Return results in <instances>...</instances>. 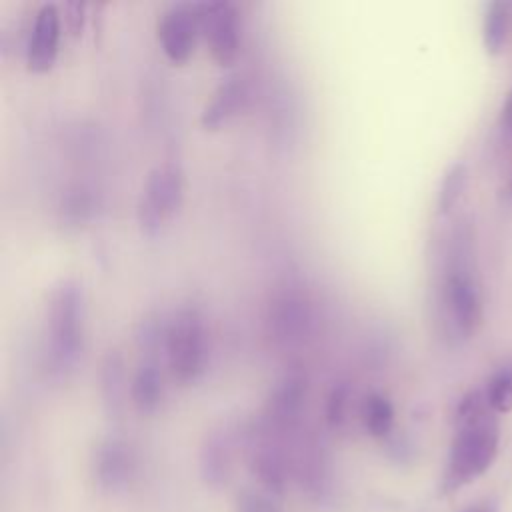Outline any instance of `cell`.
I'll return each instance as SVG.
<instances>
[{
	"mask_svg": "<svg viewBox=\"0 0 512 512\" xmlns=\"http://www.w3.org/2000/svg\"><path fill=\"white\" fill-rule=\"evenodd\" d=\"M500 428L484 390H470L456 408V432L448 450L442 490L454 492L480 478L498 454Z\"/></svg>",
	"mask_w": 512,
	"mask_h": 512,
	"instance_id": "obj_1",
	"label": "cell"
},
{
	"mask_svg": "<svg viewBox=\"0 0 512 512\" xmlns=\"http://www.w3.org/2000/svg\"><path fill=\"white\" fill-rule=\"evenodd\" d=\"M438 310L444 336L452 342L472 338L482 322V296L472 266L468 226L452 230L438 286Z\"/></svg>",
	"mask_w": 512,
	"mask_h": 512,
	"instance_id": "obj_2",
	"label": "cell"
},
{
	"mask_svg": "<svg viewBox=\"0 0 512 512\" xmlns=\"http://www.w3.org/2000/svg\"><path fill=\"white\" fill-rule=\"evenodd\" d=\"M86 300L82 286L72 278L58 280L44 310V368L54 382H66L84 352Z\"/></svg>",
	"mask_w": 512,
	"mask_h": 512,
	"instance_id": "obj_3",
	"label": "cell"
},
{
	"mask_svg": "<svg viewBox=\"0 0 512 512\" xmlns=\"http://www.w3.org/2000/svg\"><path fill=\"white\" fill-rule=\"evenodd\" d=\"M318 308L308 286L298 278L280 280L264 308V336L278 354L304 350L316 336Z\"/></svg>",
	"mask_w": 512,
	"mask_h": 512,
	"instance_id": "obj_4",
	"label": "cell"
},
{
	"mask_svg": "<svg viewBox=\"0 0 512 512\" xmlns=\"http://www.w3.org/2000/svg\"><path fill=\"white\" fill-rule=\"evenodd\" d=\"M164 364L168 376L180 386L196 384L206 374L210 328L198 306L184 304L166 320Z\"/></svg>",
	"mask_w": 512,
	"mask_h": 512,
	"instance_id": "obj_5",
	"label": "cell"
},
{
	"mask_svg": "<svg viewBox=\"0 0 512 512\" xmlns=\"http://www.w3.org/2000/svg\"><path fill=\"white\" fill-rule=\"evenodd\" d=\"M184 202V172L176 162L154 166L142 186L136 220L146 236H158L178 214Z\"/></svg>",
	"mask_w": 512,
	"mask_h": 512,
	"instance_id": "obj_6",
	"label": "cell"
},
{
	"mask_svg": "<svg viewBox=\"0 0 512 512\" xmlns=\"http://www.w3.org/2000/svg\"><path fill=\"white\" fill-rule=\"evenodd\" d=\"M308 400V378L300 368L284 372L268 392L260 422L278 438L294 436Z\"/></svg>",
	"mask_w": 512,
	"mask_h": 512,
	"instance_id": "obj_7",
	"label": "cell"
},
{
	"mask_svg": "<svg viewBox=\"0 0 512 512\" xmlns=\"http://www.w3.org/2000/svg\"><path fill=\"white\" fill-rule=\"evenodd\" d=\"M200 8V30L218 66H232L242 46V24L238 8L230 2H204Z\"/></svg>",
	"mask_w": 512,
	"mask_h": 512,
	"instance_id": "obj_8",
	"label": "cell"
},
{
	"mask_svg": "<svg viewBox=\"0 0 512 512\" xmlns=\"http://www.w3.org/2000/svg\"><path fill=\"white\" fill-rule=\"evenodd\" d=\"M292 472L302 494L316 506H326L334 498L332 464L326 448L312 436H300L294 456Z\"/></svg>",
	"mask_w": 512,
	"mask_h": 512,
	"instance_id": "obj_9",
	"label": "cell"
},
{
	"mask_svg": "<svg viewBox=\"0 0 512 512\" xmlns=\"http://www.w3.org/2000/svg\"><path fill=\"white\" fill-rule=\"evenodd\" d=\"M200 30L198 4H172L156 22V38L172 64H184L196 52Z\"/></svg>",
	"mask_w": 512,
	"mask_h": 512,
	"instance_id": "obj_10",
	"label": "cell"
},
{
	"mask_svg": "<svg viewBox=\"0 0 512 512\" xmlns=\"http://www.w3.org/2000/svg\"><path fill=\"white\" fill-rule=\"evenodd\" d=\"M138 470V460L132 446L118 438L108 436L100 440L92 454V478L100 492L116 496L126 492Z\"/></svg>",
	"mask_w": 512,
	"mask_h": 512,
	"instance_id": "obj_11",
	"label": "cell"
},
{
	"mask_svg": "<svg viewBox=\"0 0 512 512\" xmlns=\"http://www.w3.org/2000/svg\"><path fill=\"white\" fill-rule=\"evenodd\" d=\"M62 14L56 4H42L32 20L26 40V66L30 72H48L60 50Z\"/></svg>",
	"mask_w": 512,
	"mask_h": 512,
	"instance_id": "obj_12",
	"label": "cell"
},
{
	"mask_svg": "<svg viewBox=\"0 0 512 512\" xmlns=\"http://www.w3.org/2000/svg\"><path fill=\"white\" fill-rule=\"evenodd\" d=\"M250 90L248 82L240 76H230L222 80L216 90L206 100L200 112V124L204 130H220L232 122L248 104Z\"/></svg>",
	"mask_w": 512,
	"mask_h": 512,
	"instance_id": "obj_13",
	"label": "cell"
},
{
	"mask_svg": "<svg viewBox=\"0 0 512 512\" xmlns=\"http://www.w3.org/2000/svg\"><path fill=\"white\" fill-rule=\"evenodd\" d=\"M166 364L158 356H140V362L130 378V402L132 406L150 416L158 412L166 396Z\"/></svg>",
	"mask_w": 512,
	"mask_h": 512,
	"instance_id": "obj_14",
	"label": "cell"
},
{
	"mask_svg": "<svg viewBox=\"0 0 512 512\" xmlns=\"http://www.w3.org/2000/svg\"><path fill=\"white\" fill-rule=\"evenodd\" d=\"M232 454L234 440L226 428H214L204 436L198 452V472L206 486L218 490L230 480Z\"/></svg>",
	"mask_w": 512,
	"mask_h": 512,
	"instance_id": "obj_15",
	"label": "cell"
},
{
	"mask_svg": "<svg viewBox=\"0 0 512 512\" xmlns=\"http://www.w3.org/2000/svg\"><path fill=\"white\" fill-rule=\"evenodd\" d=\"M100 396L106 412L118 416L130 400V380L126 378V364L118 350H108L100 364Z\"/></svg>",
	"mask_w": 512,
	"mask_h": 512,
	"instance_id": "obj_16",
	"label": "cell"
},
{
	"mask_svg": "<svg viewBox=\"0 0 512 512\" xmlns=\"http://www.w3.org/2000/svg\"><path fill=\"white\" fill-rule=\"evenodd\" d=\"M98 208V192L86 180H76L66 186L60 200V218L68 226L86 224Z\"/></svg>",
	"mask_w": 512,
	"mask_h": 512,
	"instance_id": "obj_17",
	"label": "cell"
},
{
	"mask_svg": "<svg viewBox=\"0 0 512 512\" xmlns=\"http://www.w3.org/2000/svg\"><path fill=\"white\" fill-rule=\"evenodd\" d=\"M394 418H396L394 404L382 392H370L360 402V420H362L364 430L372 438L386 440L388 436H392Z\"/></svg>",
	"mask_w": 512,
	"mask_h": 512,
	"instance_id": "obj_18",
	"label": "cell"
},
{
	"mask_svg": "<svg viewBox=\"0 0 512 512\" xmlns=\"http://www.w3.org/2000/svg\"><path fill=\"white\" fill-rule=\"evenodd\" d=\"M508 38V4L488 2L482 20V42L490 56L502 54Z\"/></svg>",
	"mask_w": 512,
	"mask_h": 512,
	"instance_id": "obj_19",
	"label": "cell"
},
{
	"mask_svg": "<svg viewBox=\"0 0 512 512\" xmlns=\"http://www.w3.org/2000/svg\"><path fill=\"white\" fill-rule=\"evenodd\" d=\"M468 184V166L464 162H454L450 168L444 172L440 188H438V200L436 208L438 214L446 216L454 210V206L460 202L464 190Z\"/></svg>",
	"mask_w": 512,
	"mask_h": 512,
	"instance_id": "obj_20",
	"label": "cell"
},
{
	"mask_svg": "<svg viewBox=\"0 0 512 512\" xmlns=\"http://www.w3.org/2000/svg\"><path fill=\"white\" fill-rule=\"evenodd\" d=\"M484 394L496 414H508L512 410V360L492 372Z\"/></svg>",
	"mask_w": 512,
	"mask_h": 512,
	"instance_id": "obj_21",
	"label": "cell"
},
{
	"mask_svg": "<svg viewBox=\"0 0 512 512\" xmlns=\"http://www.w3.org/2000/svg\"><path fill=\"white\" fill-rule=\"evenodd\" d=\"M354 400V390L350 382H336L326 394L324 418L330 428H342L350 416V406Z\"/></svg>",
	"mask_w": 512,
	"mask_h": 512,
	"instance_id": "obj_22",
	"label": "cell"
},
{
	"mask_svg": "<svg viewBox=\"0 0 512 512\" xmlns=\"http://www.w3.org/2000/svg\"><path fill=\"white\" fill-rule=\"evenodd\" d=\"M236 512H282L278 500L266 492L244 488L236 494Z\"/></svg>",
	"mask_w": 512,
	"mask_h": 512,
	"instance_id": "obj_23",
	"label": "cell"
},
{
	"mask_svg": "<svg viewBox=\"0 0 512 512\" xmlns=\"http://www.w3.org/2000/svg\"><path fill=\"white\" fill-rule=\"evenodd\" d=\"M62 22L72 36H80L86 22V6L80 2H68L62 8Z\"/></svg>",
	"mask_w": 512,
	"mask_h": 512,
	"instance_id": "obj_24",
	"label": "cell"
},
{
	"mask_svg": "<svg viewBox=\"0 0 512 512\" xmlns=\"http://www.w3.org/2000/svg\"><path fill=\"white\" fill-rule=\"evenodd\" d=\"M500 130L506 138H512V88L508 90L500 110Z\"/></svg>",
	"mask_w": 512,
	"mask_h": 512,
	"instance_id": "obj_25",
	"label": "cell"
},
{
	"mask_svg": "<svg viewBox=\"0 0 512 512\" xmlns=\"http://www.w3.org/2000/svg\"><path fill=\"white\" fill-rule=\"evenodd\" d=\"M462 512H492V508L484 506V504H478V506H470V508H466Z\"/></svg>",
	"mask_w": 512,
	"mask_h": 512,
	"instance_id": "obj_26",
	"label": "cell"
},
{
	"mask_svg": "<svg viewBox=\"0 0 512 512\" xmlns=\"http://www.w3.org/2000/svg\"><path fill=\"white\" fill-rule=\"evenodd\" d=\"M510 192H512V180H510Z\"/></svg>",
	"mask_w": 512,
	"mask_h": 512,
	"instance_id": "obj_27",
	"label": "cell"
}]
</instances>
